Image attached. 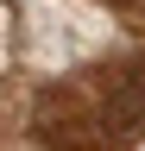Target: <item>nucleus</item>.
<instances>
[{"label":"nucleus","mask_w":145,"mask_h":151,"mask_svg":"<svg viewBox=\"0 0 145 151\" xmlns=\"http://www.w3.org/2000/svg\"><path fill=\"white\" fill-rule=\"evenodd\" d=\"M120 6H145V0H120Z\"/></svg>","instance_id":"obj_1"}]
</instances>
